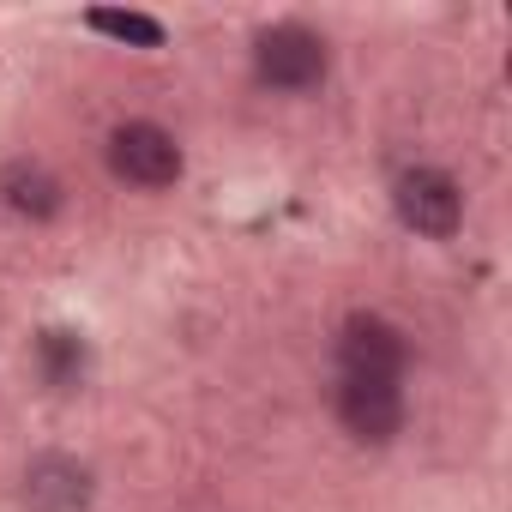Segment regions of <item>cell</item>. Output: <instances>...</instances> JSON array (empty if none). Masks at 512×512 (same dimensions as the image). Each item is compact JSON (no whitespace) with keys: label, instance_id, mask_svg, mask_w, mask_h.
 <instances>
[{"label":"cell","instance_id":"obj_3","mask_svg":"<svg viewBox=\"0 0 512 512\" xmlns=\"http://www.w3.org/2000/svg\"><path fill=\"white\" fill-rule=\"evenodd\" d=\"M392 205L428 241H452L458 223H464V193H458V181L446 169H404L392 181Z\"/></svg>","mask_w":512,"mask_h":512},{"label":"cell","instance_id":"obj_2","mask_svg":"<svg viewBox=\"0 0 512 512\" xmlns=\"http://www.w3.org/2000/svg\"><path fill=\"white\" fill-rule=\"evenodd\" d=\"M103 157H109L115 181L145 187V193L175 187V181H181V163H187V157H181V145H175V133H169V127H157V121H121V127L109 133Z\"/></svg>","mask_w":512,"mask_h":512},{"label":"cell","instance_id":"obj_6","mask_svg":"<svg viewBox=\"0 0 512 512\" xmlns=\"http://www.w3.org/2000/svg\"><path fill=\"white\" fill-rule=\"evenodd\" d=\"M97 494L91 464L67 458V452H43L25 464V506L31 512H85Z\"/></svg>","mask_w":512,"mask_h":512},{"label":"cell","instance_id":"obj_5","mask_svg":"<svg viewBox=\"0 0 512 512\" xmlns=\"http://www.w3.org/2000/svg\"><path fill=\"white\" fill-rule=\"evenodd\" d=\"M338 368L368 374V380H404L410 368V338L386 314H350L338 332Z\"/></svg>","mask_w":512,"mask_h":512},{"label":"cell","instance_id":"obj_8","mask_svg":"<svg viewBox=\"0 0 512 512\" xmlns=\"http://www.w3.org/2000/svg\"><path fill=\"white\" fill-rule=\"evenodd\" d=\"M85 25L103 31V37H115V43H133V49H157V43H163V25H157L151 13H115V7H97V13H85Z\"/></svg>","mask_w":512,"mask_h":512},{"label":"cell","instance_id":"obj_1","mask_svg":"<svg viewBox=\"0 0 512 512\" xmlns=\"http://www.w3.org/2000/svg\"><path fill=\"white\" fill-rule=\"evenodd\" d=\"M253 73L272 91H314L332 73V49L308 25H272L253 37Z\"/></svg>","mask_w":512,"mask_h":512},{"label":"cell","instance_id":"obj_7","mask_svg":"<svg viewBox=\"0 0 512 512\" xmlns=\"http://www.w3.org/2000/svg\"><path fill=\"white\" fill-rule=\"evenodd\" d=\"M0 205H7L13 217H25V223H49V217H61L67 187H61V175L49 163L19 157V163L0 169Z\"/></svg>","mask_w":512,"mask_h":512},{"label":"cell","instance_id":"obj_4","mask_svg":"<svg viewBox=\"0 0 512 512\" xmlns=\"http://www.w3.org/2000/svg\"><path fill=\"white\" fill-rule=\"evenodd\" d=\"M338 422L362 446H392L404 428V380H368L344 374L338 380Z\"/></svg>","mask_w":512,"mask_h":512}]
</instances>
